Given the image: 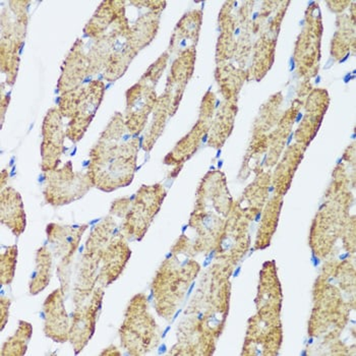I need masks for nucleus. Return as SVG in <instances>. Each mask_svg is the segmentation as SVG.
<instances>
[{"label":"nucleus","instance_id":"obj_2","mask_svg":"<svg viewBox=\"0 0 356 356\" xmlns=\"http://www.w3.org/2000/svg\"><path fill=\"white\" fill-rule=\"evenodd\" d=\"M103 293L98 296L95 293L91 305L85 311L76 313L72 322V327L70 330V339L74 343L76 353L83 350L88 341L91 339L95 330L96 313L100 307Z\"/></svg>","mask_w":356,"mask_h":356},{"label":"nucleus","instance_id":"obj_5","mask_svg":"<svg viewBox=\"0 0 356 356\" xmlns=\"http://www.w3.org/2000/svg\"><path fill=\"white\" fill-rule=\"evenodd\" d=\"M51 254L46 248H42L37 252L36 268L31 276L30 291L38 294L45 289L51 277Z\"/></svg>","mask_w":356,"mask_h":356},{"label":"nucleus","instance_id":"obj_4","mask_svg":"<svg viewBox=\"0 0 356 356\" xmlns=\"http://www.w3.org/2000/svg\"><path fill=\"white\" fill-rule=\"evenodd\" d=\"M50 225L47 228V234L49 241L57 248H63V252L65 250V258H69L74 254V250L79 245V241L82 238L83 230L81 228H70L67 226Z\"/></svg>","mask_w":356,"mask_h":356},{"label":"nucleus","instance_id":"obj_6","mask_svg":"<svg viewBox=\"0 0 356 356\" xmlns=\"http://www.w3.org/2000/svg\"><path fill=\"white\" fill-rule=\"evenodd\" d=\"M31 335H32V327L30 326V324L19 322L17 334L4 344L2 355H10V350H15L14 355H25Z\"/></svg>","mask_w":356,"mask_h":356},{"label":"nucleus","instance_id":"obj_9","mask_svg":"<svg viewBox=\"0 0 356 356\" xmlns=\"http://www.w3.org/2000/svg\"><path fill=\"white\" fill-rule=\"evenodd\" d=\"M239 33H241V30H239V29H237L236 32L234 33L235 36H238Z\"/></svg>","mask_w":356,"mask_h":356},{"label":"nucleus","instance_id":"obj_8","mask_svg":"<svg viewBox=\"0 0 356 356\" xmlns=\"http://www.w3.org/2000/svg\"><path fill=\"white\" fill-rule=\"evenodd\" d=\"M294 92H296V90H294V87H290L289 92H288L287 100H290V99L293 98Z\"/></svg>","mask_w":356,"mask_h":356},{"label":"nucleus","instance_id":"obj_1","mask_svg":"<svg viewBox=\"0 0 356 356\" xmlns=\"http://www.w3.org/2000/svg\"><path fill=\"white\" fill-rule=\"evenodd\" d=\"M47 320L45 333L48 337L56 342H65L70 338L69 320L65 314L63 302V292L60 289L54 291L44 305Z\"/></svg>","mask_w":356,"mask_h":356},{"label":"nucleus","instance_id":"obj_7","mask_svg":"<svg viewBox=\"0 0 356 356\" xmlns=\"http://www.w3.org/2000/svg\"><path fill=\"white\" fill-rule=\"evenodd\" d=\"M17 248L10 247L6 252L1 254V283L10 284L15 276V265H17Z\"/></svg>","mask_w":356,"mask_h":356},{"label":"nucleus","instance_id":"obj_3","mask_svg":"<svg viewBox=\"0 0 356 356\" xmlns=\"http://www.w3.org/2000/svg\"><path fill=\"white\" fill-rule=\"evenodd\" d=\"M2 222L10 226L15 234L19 236L25 230L26 220L23 204L19 193L8 188L1 195Z\"/></svg>","mask_w":356,"mask_h":356}]
</instances>
